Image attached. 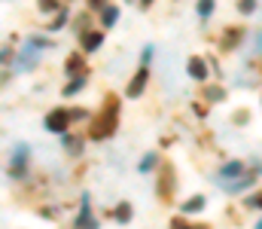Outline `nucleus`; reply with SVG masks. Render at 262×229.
I'll list each match as a JSON object with an SVG mask.
<instances>
[{
  "label": "nucleus",
  "instance_id": "obj_1",
  "mask_svg": "<svg viewBox=\"0 0 262 229\" xmlns=\"http://www.w3.org/2000/svg\"><path fill=\"white\" fill-rule=\"evenodd\" d=\"M116 116H119V98H116V95H107L101 113H98V116L92 119V126H89V138L104 141L107 135H113V129H116Z\"/></svg>",
  "mask_w": 262,
  "mask_h": 229
},
{
  "label": "nucleus",
  "instance_id": "obj_2",
  "mask_svg": "<svg viewBox=\"0 0 262 229\" xmlns=\"http://www.w3.org/2000/svg\"><path fill=\"white\" fill-rule=\"evenodd\" d=\"M70 122H73V116H70L67 107H52L46 113V119H43V129L49 135H67L70 132Z\"/></svg>",
  "mask_w": 262,
  "mask_h": 229
},
{
  "label": "nucleus",
  "instance_id": "obj_3",
  "mask_svg": "<svg viewBox=\"0 0 262 229\" xmlns=\"http://www.w3.org/2000/svg\"><path fill=\"white\" fill-rule=\"evenodd\" d=\"M28 162H31V147L28 144H15L12 147V162H9V177L21 180L25 171H28Z\"/></svg>",
  "mask_w": 262,
  "mask_h": 229
},
{
  "label": "nucleus",
  "instance_id": "obj_4",
  "mask_svg": "<svg viewBox=\"0 0 262 229\" xmlns=\"http://www.w3.org/2000/svg\"><path fill=\"white\" fill-rule=\"evenodd\" d=\"M76 229H98V220L92 217V196L89 193H82V199H79V214H76Z\"/></svg>",
  "mask_w": 262,
  "mask_h": 229
},
{
  "label": "nucleus",
  "instance_id": "obj_5",
  "mask_svg": "<svg viewBox=\"0 0 262 229\" xmlns=\"http://www.w3.org/2000/svg\"><path fill=\"white\" fill-rule=\"evenodd\" d=\"M146 79H149V68H140V71H137V74L128 79V86H125V95H128V98L143 95V89H146Z\"/></svg>",
  "mask_w": 262,
  "mask_h": 229
},
{
  "label": "nucleus",
  "instance_id": "obj_6",
  "mask_svg": "<svg viewBox=\"0 0 262 229\" xmlns=\"http://www.w3.org/2000/svg\"><path fill=\"white\" fill-rule=\"evenodd\" d=\"M104 46V34L101 31H82L79 34V49L82 52H98Z\"/></svg>",
  "mask_w": 262,
  "mask_h": 229
},
{
  "label": "nucleus",
  "instance_id": "obj_7",
  "mask_svg": "<svg viewBox=\"0 0 262 229\" xmlns=\"http://www.w3.org/2000/svg\"><path fill=\"white\" fill-rule=\"evenodd\" d=\"M226 177H232V180L244 177V162H241V159L223 162V165H220V174H216V183H220V180H226Z\"/></svg>",
  "mask_w": 262,
  "mask_h": 229
},
{
  "label": "nucleus",
  "instance_id": "obj_8",
  "mask_svg": "<svg viewBox=\"0 0 262 229\" xmlns=\"http://www.w3.org/2000/svg\"><path fill=\"white\" fill-rule=\"evenodd\" d=\"M186 74L192 76L195 82H207V58L192 55V58H189V65H186Z\"/></svg>",
  "mask_w": 262,
  "mask_h": 229
},
{
  "label": "nucleus",
  "instance_id": "obj_9",
  "mask_svg": "<svg viewBox=\"0 0 262 229\" xmlns=\"http://www.w3.org/2000/svg\"><path fill=\"white\" fill-rule=\"evenodd\" d=\"M226 193H241V190H250V186H256V174H244V177H238L235 183H220Z\"/></svg>",
  "mask_w": 262,
  "mask_h": 229
},
{
  "label": "nucleus",
  "instance_id": "obj_10",
  "mask_svg": "<svg viewBox=\"0 0 262 229\" xmlns=\"http://www.w3.org/2000/svg\"><path fill=\"white\" fill-rule=\"evenodd\" d=\"M64 74L70 76V79H73V76H82V74H85V58H82L79 52L67 58V65H64Z\"/></svg>",
  "mask_w": 262,
  "mask_h": 229
},
{
  "label": "nucleus",
  "instance_id": "obj_11",
  "mask_svg": "<svg viewBox=\"0 0 262 229\" xmlns=\"http://www.w3.org/2000/svg\"><path fill=\"white\" fill-rule=\"evenodd\" d=\"M85 82H89V74H82V76H73V79L67 82L64 89H61V95H64V98H73V95H79V92L85 89Z\"/></svg>",
  "mask_w": 262,
  "mask_h": 229
},
{
  "label": "nucleus",
  "instance_id": "obj_12",
  "mask_svg": "<svg viewBox=\"0 0 262 229\" xmlns=\"http://www.w3.org/2000/svg\"><path fill=\"white\" fill-rule=\"evenodd\" d=\"M204 205H207V199H204V196H189V199L180 205V214H183V217H186V214H198Z\"/></svg>",
  "mask_w": 262,
  "mask_h": 229
},
{
  "label": "nucleus",
  "instance_id": "obj_13",
  "mask_svg": "<svg viewBox=\"0 0 262 229\" xmlns=\"http://www.w3.org/2000/svg\"><path fill=\"white\" fill-rule=\"evenodd\" d=\"M116 22H119V6H116V3H107V6L101 9V25H104V28H113Z\"/></svg>",
  "mask_w": 262,
  "mask_h": 229
},
{
  "label": "nucleus",
  "instance_id": "obj_14",
  "mask_svg": "<svg viewBox=\"0 0 262 229\" xmlns=\"http://www.w3.org/2000/svg\"><path fill=\"white\" fill-rule=\"evenodd\" d=\"M223 34H226L223 37V49H235L241 43V37H244V28H226Z\"/></svg>",
  "mask_w": 262,
  "mask_h": 229
},
{
  "label": "nucleus",
  "instance_id": "obj_15",
  "mask_svg": "<svg viewBox=\"0 0 262 229\" xmlns=\"http://www.w3.org/2000/svg\"><path fill=\"white\" fill-rule=\"evenodd\" d=\"M82 144H85V141H82V138H76V135H70V132H67V135H61V147H67V153H70V156H76V153L82 150Z\"/></svg>",
  "mask_w": 262,
  "mask_h": 229
},
{
  "label": "nucleus",
  "instance_id": "obj_16",
  "mask_svg": "<svg viewBox=\"0 0 262 229\" xmlns=\"http://www.w3.org/2000/svg\"><path fill=\"white\" fill-rule=\"evenodd\" d=\"M156 165H159V153H146L137 168H140V174H149V171H156Z\"/></svg>",
  "mask_w": 262,
  "mask_h": 229
},
{
  "label": "nucleus",
  "instance_id": "obj_17",
  "mask_svg": "<svg viewBox=\"0 0 262 229\" xmlns=\"http://www.w3.org/2000/svg\"><path fill=\"white\" fill-rule=\"evenodd\" d=\"M213 9H216V0H198V3H195L198 18H210V15H213Z\"/></svg>",
  "mask_w": 262,
  "mask_h": 229
},
{
  "label": "nucleus",
  "instance_id": "obj_18",
  "mask_svg": "<svg viewBox=\"0 0 262 229\" xmlns=\"http://www.w3.org/2000/svg\"><path fill=\"white\" fill-rule=\"evenodd\" d=\"M113 217H116V223H128L131 220V205L128 202H119V208L113 211Z\"/></svg>",
  "mask_w": 262,
  "mask_h": 229
},
{
  "label": "nucleus",
  "instance_id": "obj_19",
  "mask_svg": "<svg viewBox=\"0 0 262 229\" xmlns=\"http://www.w3.org/2000/svg\"><path fill=\"white\" fill-rule=\"evenodd\" d=\"M67 15H70V12H67V9H61V12H55V18H52V22H49V28H46V31H49V34H55V31H58V28H64Z\"/></svg>",
  "mask_w": 262,
  "mask_h": 229
},
{
  "label": "nucleus",
  "instance_id": "obj_20",
  "mask_svg": "<svg viewBox=\"0 0 262 229\" xmlns=\"http://www.w3.org/2000/svg\"><path fill=\"white\" fill-rule=\"evenodd\" d=\"M37 6H40L43 12H61V9H64L61 0H37Z\"/></svg>",
  "mask_w": 262,
  "mask_h": 229
},
{
  "label": "nucleus",
  "instance_id": "obj_21",
  "mask_svg": "<svg viewBox=\"0 0 262 229\" xmlns=\"http://www.w3.org/2000/svg\"><path fill=\"white\" fill-rule=\"evenodd\" d=\"M152 55H156V46H152V43H146V46H143V52H140V68H149Z\"/></svg>",
  "mask_w": 262,
  "mask_h": 229
},
{
  "label": "nucleus",
  "instance_id": "obj_22",
  "mask_svg": "<svg viewBox=\"0 0 262 229\" xmlns=\"http://www.w3.org/2000/svg\"><path fill=\"white\" fill-rule=\"evenodd\" d=\"M204 95H207V101H223V98H226V92H223L220 86H207Z\"/></svg>",
  "mask_w": 262,
  "mask_h": 229
},
{
  "label": "nucleus",
  "instance_id": "obj_23",
  "mask_svg": "<svg viewBox=\"0 0 262 229\" xmlns=\"http://www.w3.org/2000/svg\"><path fill=\"white\" fill-rule=\"evenodd\" d=\"M247 208H253V211H262V190H256L253 196H247V202H244Z\"/></svg>",
  "mask_w": 262,
  "mask_h": 229
},
{
  "label": "nucleus",
  "instance_id": "obj_24",
  "mask_svg": "<svg viewBox=\"0 0 262 229\" xmlns=\"http://www.w3.org/2000/svg\"><path fill=\"white\" fill-rule=\"evenodd\" d=\"M171 229H192V226H189V223H186V217L180 214V217H174V220H171Z\"/></svg>",
  "mask_w": 262,
  "mask_h": 229
},
{
  "label": "nucleus",
  "instance_id": "obj_25",
  "mask_svg": "<svg viewBox=\"0 0 262 229\" xmlns=\"http://www.w3.org/2000/svg\"><path fill=\"white\" fill-rule=\"evenodd\" d=\"M253 6H256V0H241V12H244V15H250Z\"/></svg>",
  "mask_w": 262,
  "mask_h": 229
},
{
  "label": "nucleus",
  "instance_id": "obj_26",
  "mask_svg": "<svg viewBox=\"0 0 262 229\" xmlns=\"http://www.w3.org/2000/svg\"><path fill=\"white\" fill-rule=\"evenodd\" d=\"M89 6H95V9H104L107 3H104V0H89Z\"/></svg>",
  "mask_w": 262,
  "mask_h": 229
},
{
  "label": "nucleus",
  "instance_id": "obj_27",
  "mask_svg": "<svg viewBox=\"0 0 262 229\" xmlns=\"http://www.w3.org/2000/svg\"><path fill=\"white\" fill-rule=\"evenodd\" d=\"M149 3H152V0H140V9H149Z\"/></svg>",
  "mask_w": 262,
  "mask_h": 229
},
{
  "label": "nucleus",
  "instance_id": "obj_28",
  "mask_svg": "<svg viewBox=\"0 0 262 229\" xmlns=\"http://www.w3.org/2000/svg\"><path fill=\"white\" fill-rule=\"evenodd\" d=\"M256 229H262V220H259V223H256Z\"/></svg>",
  "mask_w": 262,
  "mask_h": 229
},
{
  "label": "nucleus",
  "instance_id": "obj_29",
  "mask_svg": "<svg viewBox=\"0 0 262 229\" xmlns=\"http://www.w3.org/2000/svg\"><path fill=\"white\" fill-rule=\"evenodd\" d=\"M125 3H134V0H125Z\"/></svg>",
  "mask_w": 262,
  "mask_h": 229
}]
</instances>
